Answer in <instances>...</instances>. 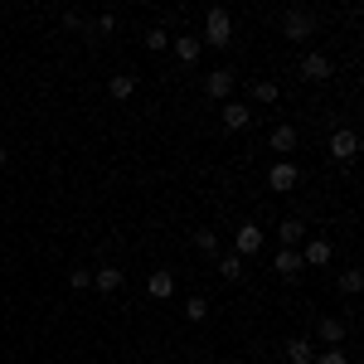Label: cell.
Segmentation results:
<instances>
[{"label":"cell","instance_id":"6da1fadb","mask_svg":"<svg viewBox=\"0 0 364 364\" xmlns=\"http://www.w3.org/2000/svg\"><path fill=\"white\" fill-rule=\"evenodd\" d=\"M199 44H214V49L233 44V15H228V10H209V15H204V34H199Z\"/></svg>","mask_w":364,"mask_h":364},{"label":"cell","instance_id":"7a4b0ae2","mask_svg":"<svg viewBox=\"0 0 364 364\" xmlns=\"http://www.w3.org/2000/svg\"><path fill=\"white\" fill-rule=\"evenodd\" d=\"M296 185H301V166L296 161H277V166L267 170V190L272 195H291Z\"/></svg>","mask_w":364,"mask_h":364},{"label":"cell","instance_id":"3957f363","mask_svg":"<svg viewBox=\"0 0 364 364\" xmlns=\"http://www.w3.org/2000/svg\"><path fill=\"white\" fill-rule=\"evenodd\" d=\"M282 34H287L291 44L311 39V34H316V15H311V10H287V15H282Z\"/></svg>","mask_w":364,"mask_h":364},{"label":"cell","instance_id":"277c9868","mask_svg":"<svg viewBox=\"0 0 364 364\" xmlns=\"http://www.w3.org/2000/svg\"><path fill=\"white\" fill-rule=\"evenodd\" d=\"M331 156H336L340 166H350V161L360 156V132H350V127L331 132Z\"/></svg>","mask_w":364,"mask_h":364},{"label":"cell","instance_id":"5b68a950","mask_svg":"<svg viewBox=\"0 0 364 364\" xmlns=\"http://www.w3.org/2000/svg\"><path fill=\"white\" fill-rule=\"evenodd\" d=\"M331 73H336V63H331L326 54H316V49L301 54V78H306V83H326Z\"/></svg>","mask_w":364,"mask_h":364},{"label":"cell","instance_id":"8992f818","mask_svg":"<svg viewBox=\"0 0 364 364\" xmlns=\"http://www.w3.org/2000/svg\"><path fill=\"white\" fill-rule=\"evenodd\" d=\"M233 252H238V257L262 252V228L257 224H238V233H233Z\"/></svg>","mask_w":364,"mask_h":364},{"label":"cell","instance_id":"52a82bcc","mask_svg":"<svg viewBox=\"0 0 364 364\" xmlns=\"http://www.w3.org/2000/svg\"><path fill=\"white\" fill-rule=\"evenodd\" d=\"M170 49H175V58H180V68H195L199 54H204L199 34H180V39H170Z\"/></svg>","mask_w":364,"mask_h":364},{"label":"cell","instance_id":"ba28073f","mask_svg":"<svg viewBox=\"0 0 364 364\" xmlns=\"http://www.w3.org/2000/svg\"><path fill=\"white\" fill-rule=\"evenodd\" d=\"M233 78H238L233 68H214V73L204 78V92H209L214 102H228V92H233Z\"/></svg>","mask_w":364,"mask_h":364},{"label":"cell","instance_id":"9c48e42d","mask_svg":"<svg viewBox=\"0 0 364 364\" xmlns=\"http://www.w3.org/2000/svg\"><path fill=\"white\" fill-rule=\"evenodd\" d=\"M267 146H272L277 156H291V151L301 146V132H296L291 122H282V127H272V136H267Z\"/></svg>","mask_w":364,"mask_h":364},{"label":"cell","instance_id":"30bf717a","mask_svg":"<svg viewBox=\"0 0 364 364\" xmlns=\"http://www.w3.org/2000/svg\"><path fill=\"white\" fill-rule=\"evenodd\" d=\"M316 340H321L326 350H336L340 340H345V321H340V316H321V321H316Z\"/></svg>","mask_w":364,"mask_h":364},{"label":"cell","instance_id":"8fae6325","mask_svg":"<svg viewBox=\"0 0 364 364\" xmlns=\"http://www.w3.org/2000/svg\"><path fill=\"white\" fill-rule=\"evenodd\" d=\"M272 267H277V277H287V282H296L301 272H306V262H301V252H296V248H282Z\"/></svg>","mask_w":364,"mask_h":364},{"label":"cell","instance_id":"7c38bea8","mask_svg":"<svg viewBox=\"0 0 364 364\" xmlns=\"http://www.w3.org/2000/svg\"><path fill=\"white\" fill-rule=\"evenodd\" d=\"M122 282H127V272H122V267H112V262L92 272V287H97L102 296H112V291H122Z\"/></svg>","mask_w":364,"mask_h":364},{"label":"cell","instance_id":"4fadbf2b","mask_svg":"<svg viewBox=\"0 0 364 364\" xmlns=\"http://www.w3.org/2000/svg\"><path fill=\"white\" fill-rule=\"evenodd\" d=\"M219 117H224V127H228V132H248L252 107H248V102H224V112H219Z\"/></svg>","mask_w":364,"mask_h":364},{"label":"cell","instance_id":"5bb4252c","mask_svg":"<svg viewBox=\"0 0 364 364\" xmlns=\"http://www.w3.org/2000/svg\"><path fill=\"white\" fill-rule=\"evenodd\" d=\"M287 360H291V364H311V360H316V340L291 336V340H287Z\"/></svg>","mask_w":364,"mask_h":364},{"label":"cell","instance_id":"9a60e30c","mask_svg":"<svg viewBox=\"0 0 364 364\" xmlns=\"http://www.w3.org/2000/svg\"><path fill=\"white\" fill-rule=\"evenodd\" d=\"M277 238H282V248H296V243L306 238V224H301V219H282V224H277Z\"/></svg>","mask_w":364,"mask_h":364},{"label":"cell","instance_id":"2e32d148","mask_svg":"<svg viewBox=\"0 0 364 364\" xmlns=\"http://www.w3.org/2000/svg\"><path fill=\"white\" fill-rule=\"evenodd\" d=\"M301 262H306V267H326V262H331V243H326V238H311L306 252H301Z\"/></svg>","mask_w":364,"mask_h":364},{"label":"cell","instance_id":"e0dca14e","mask_svg":"<svg viewBox=\"0 0 364 364\" xmlns=\"http://www.w3.org/2000/svg\"><path fill=\"white\" fill-rule=\"evenodd\" d=\"M146 291H151L156 301H166V296H175V277H170V272H151V282H146Z\"/></svg>","mask_w":364,"mask_h":364},{"label":"cell","instance_id":"ac0fdd59","mask_svg":"<svg viewBox=\"0 0 364 364\" xmlns=\"http://www.w3.org/2000/svg\"><path fill=\"white\" fill-rule=\"evenodd\" d=\"M107 92H112L117 102H127V97L136 92V78H132V73H112V78H107Z\"/></svg>","mask_w":364,"mask_h":364},{"label":"cell","instance_id":"d6986e66","mask_svg":"<svg viewBox=\"0 0 364 364\" xmlns=\"http://www.w3.org/2000/svg\"><path fill=\"white\" fill-rule=\"evenodd\" d=\"M277 97H282V87L272 83V78H257V83H252V102H262V107H272Z\"/></svg>","mask_w":364,"mask_h":364},{"label":"cell","instance_id":"ffe728a7","mask_svg":"<svg viewBox=\"0 0 364 364\" xmlns=\"http://www.w3.org/2000/svg\"><path fill=\"white\" fill-rule=\"evenodd\" d=\"M170 39H175V34H170L166 25L146 29V49H151V54H166V49H170Z\"/></svg>","mask_w":364,"mask_h":364},{"label":"cell","instance_id":"44dd1931","mask_svg":"<svg viewBox=\"0 0 364 364\" xmlns=\"http://www.w3.org/2000/svg\"><path fill=\"white\" fill-rule=\"evenodd\" d=\"M185 321H190V326L209 321V301H204V296H185Z\"/></svg>","mask_w":364,"mask_h":364},{"label":"cell","instance_id":"7402d4cb","mask_svg":"<svg viewBox=\"0 0 364 364\" xmlns=\"http://www.w3.org/2000/svg\"><path fill=\"white\" fill-rule=\"evenodd\" d=\"M219 277H224V282H238V277H243V257H238V252L219 257Z\"/></svg>","mask_w":364,"mask_h":364},{"label":"cell","instance_id":"603a6c76","mask_svg":"<svg viewBox=\"0 0 364 364\" xmlns=\"http://www.w3.org/2000/svg\"><path fill=\"white\" fill-rule=\"evenodd\" d=\"M195 248L209 252V257H219V233H214V228H195Z\"/></svg>","mask_w":364,"mask_h":364},{"label":"cell","instance_id":"cb8c5ba5","mask_svg":"<svg viewBox=\"0 0 364 364\" xmlns=\"http://www.w3.org/2000/svg\"><path fill=\"white\" fill-rule=\"evenodd\" d=\"M102 34H117V15H107V10L87 25V39H102Z\"/></svg>","mask_w":364,"mask_h":364},{"label":"cell","instance_id":"d4e9b609","mask_svg":"<svg viewBox=\"0 0 364 364\" xmlns=\"http://www.w3.org/2000/svg\"><path fill=\"white\" fill-rule=\"evenodd\" d=\"M360 287H364L360 267H345V272H340V291H345V296H360Z\"/></svg>","mask_w":364,"mask_h":364},{"label":"cell","instance_id":"484cf974","mask_svg":"<svg viewBox=\"0 0 364 364\" xmlns=\"http://www.w3.org/2000/svg\"><path fill=\"white\" fill-rule=\"evenodd\" d=\"M311 364H350V355L336 345V350H316V360H311Z\"/></svg>","mask_w":364,"mask_h":364},{"label":"cell","instance_id":"4316f807","mask_svg":"<svg viewBox=\"0 0 364 364\" xmlns=\"http://www.w3.org/2000/svg\"><path fill=\"white\" fill-rule=\"evenodd\" d=\"M68 287H78V291L92 287V272H87V267H73V272H68Z\"/></svg>","mask_w":364,"mask_h":364},{"label":"cell","instance_id":"83f0119b","mask_svg":"<svg viewBox=\"0 0 364 364\" xmlns=\"http://www.w3.org/2000/svg\"><path fill=\"white\" fill-rule=\"evenodd\" d=\"M63 29H83V34H87V20L78 15V10H63Z\"/></svg>","mask_w":364,"mask_h":364},{"label":"cell","instance_id":"f1b7e54d","mask_svg":"<svg viewBox=\"0 0 364 364\" xmlns=\"http://www.w3.org/2000/svg\"><path fill=\"white\" fill-rule=\"evenodd\" d=\"M5 161H10V151H5V146H0V170H5Z\"/></svg>","mask_w":364,"mask_h":364}]
</instances>
